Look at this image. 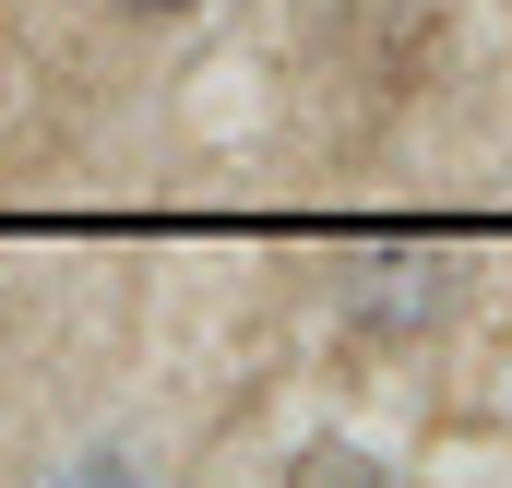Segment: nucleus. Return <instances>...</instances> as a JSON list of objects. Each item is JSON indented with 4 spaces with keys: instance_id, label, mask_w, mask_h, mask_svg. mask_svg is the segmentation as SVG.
<instances>
[{
    "instance_id": "nucleus-1",
    "label": "nucleus",
    "mask_w": 512,
    "mask_h": 488,
    "mask_svg": "<svg viewBox=\"0 0 512 488\" xmlns=\"http://www.w3.org/2000/svg\"><path fill=\"white\" fill-rule=\"evenodd\" d=\"M370 334H429L441 322V262H382V298H358Z\"/></svg>"
},
{
    "instance_id": "nucleus-2",
    "label": "nucleus",
    "mask_w": 512,
    "mask_h": 488,
    "mask_svg": "<svg viewBox=\"0 0 512 488\" xmlns=\"http://www.w3.org/2000/svg\"><path fill=\"white\" fill-rule=\"evenodd\" d=\"M131 24H179V12H203V0H120Z\"/></svg>"
}]
</instances>
